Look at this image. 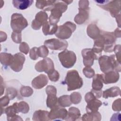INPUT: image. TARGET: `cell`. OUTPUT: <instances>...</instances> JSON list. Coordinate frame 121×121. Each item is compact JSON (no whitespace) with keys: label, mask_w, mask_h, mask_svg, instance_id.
Segmentation results:
<instances>
[{"label":"cell","mask_w":121,"mask_h":121,"mask_svg":"<svg viewBox=\"0 0 121 121\" xmlns=\"http://www.w3.org/2000/svg\"><path fill=\"white\" fill-rule=\"evenodd\" d=\"M98 61L100 69L104 73L111 70H115L117 72L121 71L120 62L116 60L114 54L110 56H101L98 59Z\"/></svg>","instance_id":"6da1fadb"},{"label":"cell","mask_w":121,"mask_h":121,"mask_svg":"<svg viewBox=\"0 0 121 121\" xmlns=\"http://www.w3.org/2000/svg\"><path fill=\"white\" fill-rule=\"evenodd\" d=\"M64 84L68 86V91H70L80 88L83 86V81L78 72L73 69L68 71L64 80Z\"/></svg>","instance_id":"7a4b0ae2"},{"label":"cell","mask_w":121,"mask_h":121,"mask_svg":"<svg viewBox=\"0 0 121 121\" xmlns=\"http://www.w3.org/2000/svg\"><path fill=\"white\" fill-rule=\"evenodd\" d=\"M67 4L63 0H56L53 8L51 10V15L49 17V23L52 25H57L60 20L62 14L67 9Z\"/></svg>","instance_id":"3957f363"},{"label":"cell","mask_w":121,"mask_h":121,"mask_svg":"<svg viewBox=\"0 0 121 121\" xmlns=\"http://www.w3.org/2000/svg\"><path fill=\"white\" fill-rule=\"evenodd\" d=\"M76 29V25L74 23L70 21H67L64 24L58 26L55 36L61 40L68 39Z\"/></svg>","instance_id":"277c9868"},{"label":"cell","mask_w":121,"mask_h":121,"mask_svg":"<svg viewBox=\"0 0 121 121\" xmlns=\"http://www.w3.org/2000/svg\"><path fill=\"white\" fill-rule=\"evenodd\" d=\"M28 26L26 19L21 14L14 13L11 17L10 26L14 32L21 33Z\"/></svg>","instance_id":"5b68a950"},{"label":"cell","mask_w":121,"mask_h":121,"mask_svg":"<svg viewBox=\"0 0 121 121\" xmlns=\"http://www.w3.org/2000/svg\"><path fill=\"white\" fill-rule=\"evenodd\" d=\"M58 57L62 65L65 68L69 69L72 67L76 62V55L71 51L66 49L60 52Z\"/></svg>","instance_id":"8992f818"},{"label":"cell","mask_w":121,"mask_h":121,"mask_svg":"<svg viewBox=\"0 0 121 121\" xmlns=\"http://www.w3.org/2000/svg\"><path fill=\"white\" fill-rule=\"evenodd\" d=\"M121 3L120 0H107L104 4L99 6L109 11L112 16L115 17L121 11Z\"/></svg>","instance_id":"52a82bcc"},{"label":"cell","mask_w":121,"mask_h":121,"mask_svg":"<svg viewBox=\"0 0 121 121\" xmlns=\"http://www.w3.org/2000/svg\"><path fill=\"white\" fill-rule=\"evenodd\" d=\"M100 33L103 35L104 39V45L103 49L104 51L107 52L113 51L116 38L113 32L102 31L100 32Z\"/></svg>","instance_id":"ba28073f"},{"label":"cell","mask_w":121,"mask_h":121,"mask_svg":"<svg viewBox=\"0 0 121 121\" xmlns=\"http://www.w3.org/2000/svg\"><path fill=\"white\" fill-rule=\"evenodd\" d=\"M35 69L38 72H44L48 74L54 69L53 62L50 58H45L36 63Z\"/></svg>","instance_id":"9c48e42d"},{"label":"cell","mask_w":121,"mask_h":121,"mask_svg":"<svg viewBox=\"0 0 121 121\" xmlns=\"http://www.w3.org/2000/svg\"><path fill=\"white\" fill-rule=\"evenodd\" d=\"M44 44L52 50H65L68 46V43L66 41L55 38L45 41Z\"/></svg>","instance_id":"30bf717a"},{"label":"cell","mask_w":121,"mask_h":121,"mask_svg":"<svg viewBox=\"0 0 121 121\" xmlns=\"http://www.w3.org/2000/svg\"><path fill=\"white\" fill-rule=\"evenodd\" d=\"M46 93L47 94L46 104L48 107L52 109L58 105V98L56 96L57 89L53 86H48L46 88Z\"/></svg>","instance_id":"8fae6325"},{"label":"cell","mask_w":121,"mask_h":121,"mask_svg":"<svg viewBox=\"0 0 121 121\" xmlns=\"http://www.w3.org/2000/svg\"><path fill=\"white\" fill-rule=\"evenodd\" d=\"M25 61V56L21 53H17L13 56L11 64L9 65L10 68L15 72H19L23 68Z\"/></svg>","instance_id":"7c38bea8"},{"label":"cell","mask_w":121,"mask_h":121,"mask_svg":"<svg viewBox=\"0 0 121 121\" xmlns=\"http://www.w3.org/2000/svg\"><path fill=\"white\" fill-rule=\"evenodd\" d=\"M68 112L67 110L59 104L52 108L49 113V117L51 120L55 119L64 120L66 117Z\"/></svg>","instance_id":"4fadbf2b"},{"label":"cell","mask_w":121,"mask_h":121,"mask_svg":"<svg viewBox=\"0 0 121 121\" xmlns=\"http://www.w3.org/2000/svg\"><path fill=\"white\" fill-rule=\"evenodd\" d=\"M48 15L45 12L41 11L36 14L35 19L32 22L31 26L35 30H39L42 26L47 21Z\"/></svg>","instance_id":"5bb4252c"},{"label":"cell","mask_w":121,"mask_h":121,"mask_svg":"<svg viewBox=\"0 0 121 121\" xmlns=\"http://www.w3.org/2000/svg\"><path fill=\"white\" fill-rule=\"evenodd\" d=\"M81 54L84 65L86 67H91L94 63V60H96L95 55L92 49H84L82 50Z\"/></svg>","instance_id":"9a60e30c"},{"label":"cell","mask_w":121,"mask_h":121,"mask_svg":"<svg viewBox=\"0 0 121 121\" xmlns=\"http://www.w3.org/2000/svg\"><path fill=\"white\" fill-rule=\"evenodd\" d=\"M103 82L105 84L116 83L119 80L120 76L118 72L115 70H111L104 73L103 74Z\"/></svg>","instance_id":"2e32d148"},{"label":"cell","mask_w":121,"mask_h":121,"mask_svg":"<svg viewBox=\"0 0 121 121\" xmlns=\"http://www.w3.org/2000/svg\"><path fill=\"white\" fill-rule=\"evenodd\" d=\"M48 82V79L44 74H40L33 79L32 81V86L36 89L43 88Z\"/></svg>","instance_id":"e0dca14e"},{"label":"cell","mask_w":121,"mask_h":121,"mask_svg":"<svg viewBox=\"0 0 121 121\" xmlns=\"http://www.w3.org/2000/svg\"><path fill=\"white\" fill-rule=\"evenodd\" d=\"M78 13L75 17L74 21L78 24H82L88 19L89 17V9H79Z\"/></svg>","instance_id":"ac0fdd59"},{"label":"cell","mask_w":121,"mask_h":121,"mask_svg":"<svg viewBox=\"0 0 121 121\" xmlns=\"http://www.w3.org/2000/svg\"><path fill=\"white\" fill-rule=\"evenodd\" d=\"M81 113L79 110L75 107H71L69 108L66 117L65 118V121H74L80 119Z\"/></svg>","instance_id":"d6986e66"},{"label":"cell","mask_w":121,"mask_h":121,"mask_svg":"<svg viewBox=\"0 0 121 121\" xmlns=\"http://www.w3.org/2000/svg\"><path fill=\"white\" fill-rule=\"evenodd\" d=\"M56 0H37L36 7L41 9L45 11L51 10L53 8Z\"/></svg>","instance_id":"ffe728a7"},{"label":"cell","mask_w":121,"mask_h":121,"mask_svg":"<svg viewBox=\"0 0 121 121\" xmlns=\"http://www.w3.org/2000/svg\"><path fill=\"white\" fill-rule=\"evenodd\" d=\"M49 113L47 111L42 110L36 111L33 114L32 120L35 121H51L48 116Z\"/></svg>","instance_id":"44dd1931"},{"label":"cell","mask_w":121,"mask_h":121,"mask_svg":"<svg viewBox=\"0 0 121 121\" xmlns=\"http://www.w3.org/2000/svg\"><path fill=\"white\" fill-rule=\"evenodd\" d=\"M87 35L92 39L95 40L100 34V30L95 24H89L86 29Z\"/></svg>","instance_id":"7402d4cb"},{"label":"cell","mask_w":121,"mask_h":121,"mask_svg":"<svg viewBox=\"0 0 121 121\" xmlns=\"http://www.w3.org/2000/svg\"><path fill=\"white\" fill-rule=\"evenodd\" d=\"M92 82V89L94 90H101L103 86V74H97L93 77Z\"/></svg>","instance_id":"603a6c76"},{"label":"cell","mask_w":121,"mask_h":121,"mask_svg":"<svg viewBox=\"0 0 121 121\" xmlns=\"http://www.w3.org/2000/svg\"><path fill=\"white\" fill-rule=\"evenodd\" d=\"M34 1L33 0H13L12 3L15 8L24 10L31 6Z\"/></svg>","instance_id":"cb8c5ba5"},{"label":"cell","mask_w":121,"mask_h":121,"mask_svg":"<svg viewBox=\"0 0 121 121\" xmlns=\"http://www.w3.org/2000/svg\"><path fill=\"white\" fill-rule=\"evenodd\" d=\"M102 104L101 101L96 98L92 100L87 103L86 108V111L87 112H97Z\"/></svg>","instance_id":"d4e9b609"},{"label":"cell","mask_w":121,"mask_h":121,"mask_svg":"<svg viewBox=\"0 0 121 121\" xmlns=\"http://www.w3.org/2000/svg\"><path fill=\"white\" fill-rule=\"evenodd\" d=\"M121 90L118 86H113L107 89L103 92V97L105 99L108 97H114L120 95Z\"/></svg>","instance_id":"484cf974"},{"label":"cell","mask_w":121,"mask_h":121,"mask_svg":"<svg viewBox=\"0 0 121 121\" xmlns=\"http://www.w3.org/2000/svg\"><path fill=\"white\" fill-rule=\"evenodd\" d=\"M58 26L57 25H52L49 23V22L47 21L43 25L42 30L43 32L45 35H52L55 34L58 30Z\"/></svg>","instance_id":"4316f807"},{"label":"cell","mask_w":121,"mask_h":121,"mask_svg":"<svg viewBox=\"0 0 121 121\" xmlns=\"http://www.w3.org/2000/svg\"><path fill=\"white\" fill-rule=\"evenodd\" d=\"M83 121H99L101 120V115L98 112H88L84 114L82 117Z\"/></svg>","instance_id":"83f0119b"},{"label":"cell","mask_w":121,"mask_h":121,"mask_svg":"<svg viewBox=\"0 0 121 121\" xmlns=\"http://www.w3.org/2000/svg\"><path fill=\"white\" fill-rule=\"evenodd\" d=\"M5 112L7 115V119L16 115L17 113L19 112L17 109V103H15L12 105L5 108Z\"/></svg>","instance_id":"f1b7e54d"},{"label":"cell","mask_w":121,"mask_h":121,"mask_svg":"<svg viewBox=\"0 0 121 121\" xmlns=\"http://www.w3.org/2000/svg\"><path fill=\"white\" fill-rule=\"evenodd\" d=\"M13 55L10 53L1 52L0 54V59L1 63L4 66L10 65L13 58Z\"/></svg>","instance_id":"f546056e"},{"label":"cell","mask_w":121,"mask_h":121,"mask_svg":"<svg viewBox=\"0 0 121 121\" xmlns=\"http://www.w3.org/2000/svg\"><path fill=\"white\" fill-rule=\"evenodd\" d=\"M71 104L69 95H64L58 98V104L61 107H68L70 106Z\"/></svg>","instance_id":"4dcf8cb0"},{"label":"cell","mask_w":121,"mask_h":121,"mask_svg":"<svg viewBox=\"0 0 121 121\" xmlns=\"http://www.w3.org/2000/svg\"><path fill=\"white\" fill-rule=\"evenodd\" d=\"M17 109L19 112L26 113L29 110V106L27 103L21 101L18 103H17Z\"/></svg>","instance_id":"1f68e13d"},{"label":"cell","mask_w":121,"mask_h":121,"mask_svg":"<svg viewBox=\"0 0 121 121\" xmlns=\"http://www.w3.org/2000/svg\"><path fill=\"white\" fill-rule=\"evenodd\" d=\"M20 92L22 96L29 97L33 94V90L29 86H22L20 88Z\"/></svg>","instance_id":"d6a6232c"},{"label":"cell","mask_w":121,"mask_h":121,"mask_svg":"<svg viewBox=\"0 0 121 121\" xmlns=\"http://www.w3.org/2000/svg\"><path fill=\"white\" fill-rule=\"evenodd\" d=\"M70 99L72 104H79L81 100L82 96L81 94L77 92H74L70 95Z\"/></svg>","instance_id":"836d02e7"},{"label":"cell","mask_w":121,"mask_h":121,"mask_svg":"<svg viewBox=\"0 0 121 121\" xmlns=\"http://www.w3.org/2000/svg\"><path fill=\"white\" fill-rule=\"evenodd\" d=\"M37 53L39 57L46 58L49 53V51L45 45H42L37 49Z\"/></svg>","instance_id":"e575fe53"},{"label":"cell","mask_w":121,"mask_h":121,"mask_svg":"<svg viewBox=\"0 0 121 121\" xmlns=\"http://www.w3.org/2000/svg\"><path fill=\"white\" fill-rule=\"evenodd\" d=\"M83 73L87 78H91L95 75V70L91 67H85L83 69Z\"/></svg>","instance_id":"d590c367"},{"label":"cell","mask_w":121,"mask_h":121,"mask_svg":"<svg viewBox=\"0 0 121 121\" xmlns=\"http://www.w3.org/2000/svg\"><path fill=\"white\" fill-rule=\"evenodd\" d=\"M17 95V90L13 87H8L6 89V95L8 96L10 100H13Z\"/></svg>","instance_id":"8d00e7d4"},{"label":"cell","mask_w":121,"mask_h":121,"mask_svg":"<svg viewBox=\"0 0 121 121\" xmlns=\"http://www.w3.org/2000/svg\"><path fill=\"white\" fill-rule=\"evenodd\" d=\"M47 75L49 79L53 82L57 81L60 78V74L59 72L55 69H53L51 72H50Z\"/></svg>","instance_id":"74e56055"},{"label":"cell","mask_w":121,"mask_h":121,"mask_svg":"<svg viewBox=\"0 0 121 121\" xmlns=\"http://www.w3.org/2000/svg\"><path fill=\"white\" fill-rule=\"evenodd\" d=\"M11 38L14 42L19 43L22 42L21 33H18L13 31L11 34Z\"/></svg>","instance_id":"f35d334b"},{"label":"cell","mask_w":121,"mask_h":121,"mask_svg":"<svg viewBox=\"0 0 121 121\" xmlns=\"http://www.w3.org/2000/svg\"><path fill=\"white\" fill-rule=\"evenodd\" d=\"M19 49L21 52H23L25 54H27L29 50V47L26 43L22 42L19 45Z\"/></svg>","instance_id":"ab89813d"},{"label":"cell","mask_w":121,"mask_h":121,"mask_svg":"<svg viewBox=\"0 0 121 121\" xmlns=\"http://www.w3.org/2000/svg\"><path fill=\"white\" fill-rule=\"evenodd\" d=\"M37 49L38 48L35 47L30 50L29 52V56L32 60H36L38 58L39 56L37 53Z\"/></svg>","instance_id":"60d3db41"},{"label":"cell","mask_w":121,"mask_h":121,"mask_svg":"<svg viewBox=\"0 0 121 121\" xmlns=\"http://www.w3.org/2000/svg\"><path fill=\"white\" fill-rule=\"evenodd\" d=\"M121 100L120 98L116 99L112 104V108L114 111H120L121 110Z\"/></svg>","instance_id":"b9f144b4"},{"label":"cell","mask_w":121,"mask_h":121,"mask_svg":"<svg viewBox=\"0 0 121 121\" xmlns=\"http://www.w3.org/2000/svg\"><path fill=\"white\" fill-rule=\"evenodd\" d=\"M113 51L115 53L117 60L119 62H121V45L120 44L115 45Z\"/></svg>","instance_id":"7bdbcfd3"},{"label":"cell","mask_w":121,"mask_h":121,"mask_svg":"<svg viewBox=\"0 0 121 121\" xmlns=\"http://www.w3.org/2000/svg\"><path fill=\"white\" fill-rule=\"evenodd\" d=\"M9 100L10 99L7 95H5L4 96L1 97L0 100V104L1 107L3 108L7 106L9 104Z\"/></svg>","instance_id":"ee69618b"},{"label":"cell","mask_w":121,"mask_h":121,"mask_svg":"<svg viewBox=\"0 0 121 121\" xmlns=\"http://www.w3.org/2000/svg\"><path fill=\"white\" fill-rule=\"evenodd\" d=\"M79 9H89V1L88 0H79L78 2Z\"/></svg>","instance_id":"f6af8a7d"},{"label":"cell","mask_w":121,"mask_h":121,"mask_svg":"<svg viewBox=\"0 0 121 121\" xmlns=\"http://www.w3.org/2000/svg\"><path fill=\"white\" fill-rule=\"evenodd\" d=\"M96 98L95 97V96L93 94V93L91 91L87 93L85 96V101L86 103L88 102L89 101L93 100L94 99Z\"/></svg>","instance_id":"bcb514c9"},{"label":"cell","mask_w":121,"mask_h":121,"mask_svg":"<svg viewBox=\"0 0 121 121\" xmlns=\"http://www.w3.org/2000/svg\"><path fill=\"white\" fill-rule=\"evenodd\" d=\"M96 98H99L102 95V91L101 90H94L92 89L91 91Z\"/></svg>","instance_id":"7dc6e473"},{"label":"cell","mask_w":121,"mask_h":121,"mask_svg":"<svg viewBox=\"0 0 121 121\" xmlns=\"http://www.w3.org/2000/svg\"><path fill=\"white\" fill-rule=\"evenodd\" d=\"M7 120L8 121H23L22 119H21V118L17 114L10 118H8Z\"/></svg>","instance_id":"c3c4849f"},{"label":"cell","mask_w":121,"mask_h":121,"mask_svg":"<svg viewBox=\"0 0 121 121\" xmlns=\"http://www.w3.org/2000/svg\"><path fill=\"white\" fill-rule=\"evenodd\" d=\"M7 39L6 34L2 31H0V42L5 41Z\"/></svg>","instance_id":"681fc988"},{"label":"cell","mask_w":121,"mask_h":121,"mask_svg":"<svg viewBox=\"0 0 121 121\" xmlns=\"http://www.w3.org/2000/svg\"><path fill=\"white\" fill-rule=\"evenodd\" d=\"M1 77V80H0V91H1V93H0V96H1L3 95V93L4 92V85L3 84H4V83H3V80H2V78Z\"/></svg>","instance_id":"f907efd6"},{"label":"cell","mask_w":121,"mask_h":121,"mask_svg":"<svg viewBox=\"0 0 121 121\" xmlns=\"http://www.w3.org/2000/svg\"><path fill=\"white\" fill-rule=\"evenodd\" d=\"M116 37H121V30L118 28H116L113 33Z\"/></svg>","instance_id":"816d5d0a"},{"label":"cell","mask_w":121,"mask_h":121,"mask_svg":"<svg viewBox=\"0 0 121 121\" xmlns=\"http://www.w3.org/2000/svg\"><path fill=\"white\" fill-rule=\"evenodd\" d=\"M120 15H121L120 14H119L118 15H117V16L115 17V18H116V20H119L118 21H117V22L118 24V26H119V27H121V26H120V17H121V16H120Z\"/></svg>","instance_id":"f5cc1de1"},{"label":"cell","mask_w":121,"mask_h":121,"mask_svg":"<svg viewBox=\"0 0 121 121\" xmlns=\"http://www.w3.org/2000/svg\"><path fill=\"white\" fill-rule=\"evenodd\" d=\"M64 2H65L67 5L70 4L71 2H73V0H63Z\"/></svg>","instance_id":"db71d44e"}]
</instances>
